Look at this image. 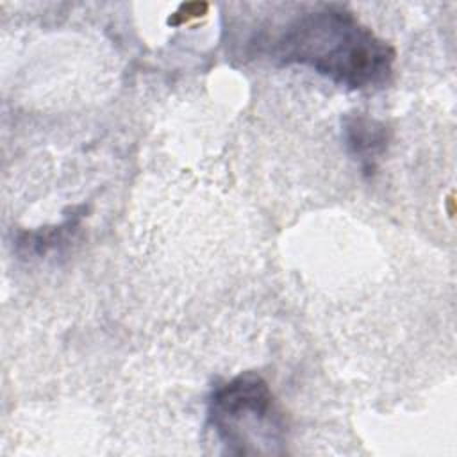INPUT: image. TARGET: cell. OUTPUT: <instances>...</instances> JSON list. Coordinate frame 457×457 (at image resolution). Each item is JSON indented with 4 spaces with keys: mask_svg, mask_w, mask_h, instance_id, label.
<instances>
[{
    "mask_svg": "<svg viewBox=\"0 0 457 457\" xmlns=\"http://www.w3.org/2000/svg\"><path fill=\"white\" fill-rule=\"evenodd\" d=\"M207 425L227 453H282L286 418L264 377L243 371L212 387Z\"/></svg>",
    "mask_w": 457,
    "mask_h": 457,
    "instance_id": "cell-2",
    "label": "cell"
},
{
    "mask_svg": "<svg viewBox=\"0 0 457 457\" xmlns=\"http://www.w3.org/2000/svg\"><path fill=\"white\" fill-rule=\"evenodd\" d=\"M84 214H86L84 205L71 207L70 214L64 218L62 223L21 232L16 241L18 252L25 255H46L52 250H59L62 245H68L70 237L77 232Z\"/></svg>",
    "mask_w": 457,
    "mask_h": 457,
    "instance_id": "cell-4",
    "label": "cell"
},
{
    "mask_svg": "<svg viewBox=\"0 0 457 457\" xmlns=\"http://www.w3.org/2000/svg\"><path fill=\"white\" fill-rule=\"evenodd\" d=\"M284 66H303L353 91L382 87L393 75L395 48L348 9L330 4L296 14L271 45Z\"/></svg>",
    "mask_w": 457,
    "mask_h": 457,
    "instance_id": "cell-1",
    "label": "cell"
},
{
    "mask_svg": "<svg viewBox=\"0 0 457 457\" xmlns=\"http://www.w3.org/2000/svg\"><path fill=\"white\" fill-rule=\"evenodd\" d=\"M341 134L348 154L359 162L362 171L366 175L373 173L377 161L386 154L389 145L387 125L368 114L352 112L341 120Z\"/></svg>",
    "mask_w": 457,
    "mask_h": 457,
    "instance_id": "cell-3",
    "label": "cell"
}]
</instances>
